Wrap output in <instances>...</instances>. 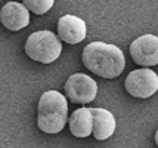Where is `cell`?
I'll return each instance as SVG.
<instances>
[{
	"label": "cell",
	"mask_w": 158,
	"mask_h": 148,
	"mask_svg": "<svg viewBox=\"0 0 158 148\" xmlns=\"http://www.w3.org/2000/svg\"><path fill=\"white\" fill-rule=\"evenodd\" d=\"M83 64L89 71L103 78H115L126 67L123 50L115 44L92 42L83 50Z\"/></svg>",
	"instance_id": "cell-1"
},
{
	"label": "cell",
	"mask_w": 158,
	"mask_h": 148,
	"mask_svg": "<svg viewBox=\"0 0 158 148\" xmlns=\"http://www.w3.org/2000/svg\"><path fill=\"white\" fill-rule=\"evenodd\" d=\"M68 120L67 98L58 91L44 92L39 99L37 126L44 133H59Z\"/></svg>",
	"instance_id": "cell-2"
},
{
	"label": "cell",
	"mask_w": 158,
	"mask_h": 148,
	"mask_svg": "<svg viewBox=\"0 0 158 148\" xmlns=\"http://www.w3.org/2000/svg\"><path fill=\"white\" fill-rule=\"evenodd\" d=\"M62 52L59 39L52 31L43 30L30 34L25 43V53L31 59L41 64H50L56 61Z\"/></svg>",
	"instance_id": "cell-3"
},
{
	"label": "cell",
	"mask_w": 158,
	"mask_h": 148,
	"mask_svg": "<svg viewBox=\"0 0 158 148\" xmlns=\"http://www.w3.org/2000/svg\"><path fill=\"white\" fill-rule=\"evenodd\" d=\"M124 87L127 93L135 98H149L158 91V76L149 68L133 70L126 77Z\"/></svg>",
	"instance_id": "cell-4"
},
{
	"label": "cell",
	"mask_w": 158,
	"mask_h": 148,
	"mask_svg": "<svg viewBox=\"0 0 158 148\" xmlns=\"http://www.w3.org/2000/svg\"><path fill=\"white\" fill-rule=\"evenodd\" d=\"M65 95L74 104H89L98 95V83L87 74L76 73L65 83Z\"/></svg>",
	"instance_id": "cell-5"
},
{
	"label": "cell",
	"mask_w": 158,
	"mask_h": 148,
	"mask_svg": "<svg viewBox=\"0 0 158 148\" xmlns=\"http://www.w3.org/2000/svg\"><path fill=\"white\" fill-rule=\"evenodd\" d=\"M130 55L133 61L142 67H152L158 64V37L145 34L130 44Z\"/></svg>",
	"instance_id": "cell-6"
},
{
	"label": "cell",
	"mask_w": 158,
	"mask_h": 148,
	"mask_svg": "<svg viewBox=\"0 0 158 148\" xmlns=\"http://www.w3.org/2000/svg\"><path fill=\"white\" fill-rule=\"evenodd\" d=\"M87 34L86 22L74 15H64L58 21V36L59 39L69 44L83 42Z\"/></svg>",
	"instance_id": "cell-7"
},
{
	"label": "cell",
	"mask_w": 158,
	"mask_h": 148,
	"mask_svg": "<svg viewBox=\"0 0 158 148\" xmlns=\"http://www.w3.org/2000/svg\"><path fill=\"white\" fill-rule=\"evenodd\" d=\"M0 21L10 31H19L30 24V11L24 3L9 2L0 11Z\"/></svg>",
	"instance_id": "cell-8"
},
{
	"label": "cell",
	"mask_w": 158,
	"mask_h": 148,
	"mask_svg": "<svg viewBox=\"0 0 158 148\" xmlns=\"http://www.w3.org/2000/svg\"><path fill=\"white\" fill-rule=\"evenodd\" d=\"M93 116V136L98 141H105L115 132V117L105 108H90Z\"/></svg>",
	"instance_id": "cell-9"
},
{
	"label": "cell",
	"mask_w": 158,
	"mask_h": 148,
	"mask_svg": "<svg viewBox=\"0 0 158 148\" xmlns=\"http://www.w3.org/2000/svg\"><path fill=\"white\" fill-rule=\"evenodd\" d=\"M69 130L76 138H87L93 133V116L90 108H78L68 119Z\"/></svg>",
	"instance_id": "cell-10"
},
{
	"label": "cell",
	"mask_w": 158,
	"mask_h": 148,
	"mask_svg": "<svg viewBox=\"0 0 158 148\" xmlns=\"http://www.w3.org/2000/svg\"><path fill=\"white\" fill-rule=\"evenodd\" d=\"M53 0H24V6L37 15L46 14L53 6Z\"/></svg>",
	"instance_id": "cell-11"
},
{
	"label": "cell",
	"mask_w": 158,
	"mask_h": 148,
	"mask_svg": "<svg viewBox=\"0 0 158 148\" xmlns=\"http://www.w3.org/2000/svg\"><path fill=\"white\" fill-rule=\"evenodd\" d=\"M155 144H157V147H158V130H157V133H155Z\"/></svg>",
	"instance_id": "cell-12"
}]
</instances>
